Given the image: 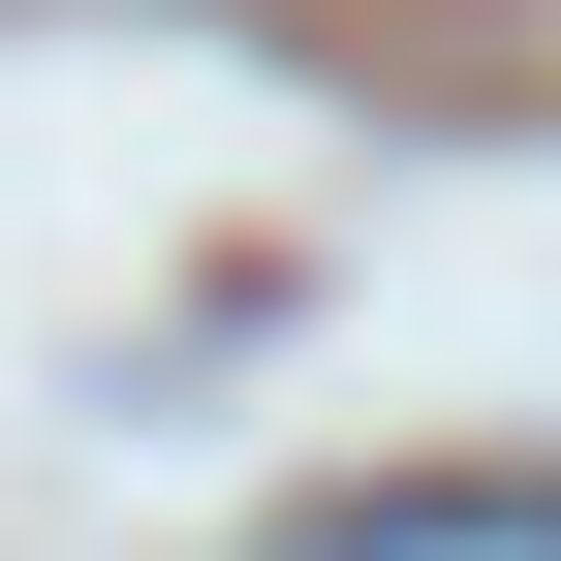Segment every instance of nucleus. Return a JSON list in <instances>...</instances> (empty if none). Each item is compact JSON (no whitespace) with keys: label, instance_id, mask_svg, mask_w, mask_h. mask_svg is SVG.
Listing matches in <instances>:
<instances>
[{"label":"nucleus","instance_id":"obj_1","mask_svg":"<svg viewBox=\"0 0 561 561\" xmlns=\"http://www.w3.org/2000/svg\"><path fill=\"white\" fill-rule=\"evenodd\" d=\"M280 561H561L530 468H405V500H280Z\"/></svg>","mask_w":561,"mask_h":561}]
</instances>
